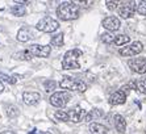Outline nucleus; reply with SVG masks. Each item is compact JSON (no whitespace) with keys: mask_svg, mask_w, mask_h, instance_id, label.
<instances>
[{"mask_svg":"<svg viewBox=\"0 0 146 134\" xmlns=\"http://www.w3.org/2000/svg\"><path fill=\"white\" fill-rule=\"evenodd\" d=\"M86 114L87 112L84 109H82L80 107H75L72 109H68V111H58L55 112V118L59 121H70V122H75L78 124L80 121H84Z\"/></svg>","mask_w":146,"mask_h":134,"instance_id":"nucleus-1","label":"nucleus"},{"mask_svg":"<svg viewBox=\"0 0 146 134\" xmlns=\"http://www.w3.org/2000/svg\"><path fill=\"white\" fill-rule=\"evenodd\" d=\"M57 16L65 21L75 20L79 16V5L74 1H63L58 5Z\"/></svg>","mask_w":146,"mask_h":134,"instance_id":"nucleus-2","label":"nucleus"},{"mask_svg":"<svg viewBox=\"0 0 146 134\" xmlns=\"http://www.w3.org/2000/svg\"><path fill=\"white\" fill-rule=\"evenodd\" d=\"M83 55V51L79 49H72V50L66 51L65 57L62 59V68L63 70H78L80 68L79 58Z\"/></svg>","mask_w":146,"mask_h":134,"instance_id":"nucleus-3","label":"nucleus"},{"mask_svg":"<svg viewBox=\"0 0 146 134\" xmlns=\"http://www.w3.org/2000/svg\"><path fill=\"white\" fill-rule=\"evenodd\" d=\"M59 86L63 90H68V91H75V92H84L87 90V84L83 80L75 79L71 76H65L62 78V80L59 82Z\"/></svg>","mask_w":146,"mask_h":134,"instance_id":"nucleus-4","label":"nucleus"},{"mask_svg":"<svg viewBox=\"0 0 146 134\" xmlns=\"http://www.w3.org/2000/svg\"><path fill=\"white\" fill-rule=\"evenodd\" d=\"M36 28H37L40 32H44V33H53V32H55V30L59 28V23H58L57 20H54V19L46 16L38 21Z\"/></svg>","mask_w":146,"mask_h":134,"instance_id":"nucleus-5","label":"nucleus"},{"mask_svg":"<svg viewBox=\"0 0 146 134\" xmlns=\"http://www.w3.org/2000/svg\"><path fill=\"white\" fill-rule=\"evenodd\" d=\"M50 104L55 108H63L68 104V101L71 100V95L66 92V91H61V92H55L50 96Z\"/></svg>","mask_w":146,"mask_h":134,"instance_id":"nucleus-6","label":"nucleus"},{"mask_svg":"<svg viewBox=\"0 0 146 134\" xmlns=\"http://www.w3.org/2000/svg\"><path fill=\"white\" fill-rule=\"evenodd\" d=\"M129 86H125L122 87L121 90L116 91L115 94H112L109 96V104L111 105H121L126 101V95L129 92Z\"/></svg>","mask_w":146,"mask_h":134,"instance_id":"nucleus-7","label":"nucleus"},{"mask_svg":"<svg viewBox=\"0 0 146 134\" xmlns=\"http://www.w3.org/2000/svg\"><path fill=\"white\" fill-rule=\"evenodd\" d=\"M142 49H143L142 44H141L139 41H136V42H133L132 45L121 47L119 50V53H120V55H122V57H134V55L141 53Z\"/></svg>","mask_w":146,"mask_h":134,"instance_id":"nucleus-8","label":"nucleus"},{"mask_svg":"<svg viewBox=\"0 0 146 134\" xmlns=\"http://www.w3.org/2000/svg\"><path fill=\"white\" fill-rule=\"evenodd\" d=\"M137 3L136 1H124L121 3V5L119 7V15L122 19H129L134 15V12L137 11Z\"/></svg>","mask_w":146,"mask_h":134,"instance_id":"nucleus-9","label":"nucleus"},{"mask_svg":"<svg viewBox=\"0 0 146 134\" xmlns=\"http://www.w3.org/2000/svg\"><path fill=\"white\" fill-rule=\"evenodd\" d=\"M28 51L33 55V57H40V58H48L50 55L51 47L48 45H31L28 47Z\"/></svg>","mask_w":146,"mask_h":134,"instance_id":"nucleus-10","label":"nucleus"},{"mask_svg":"<svg viewBox=\"0 0 146 134\" xmlns=\"http://www.w3.org/2000/svg\"><path fill=\"white\" fill-rule=\"evenodd\" d=\"M128 66L137 74H145L146 72V58H133L128 62Z\"/></svg>","mask_w":146,"mask_h":134,"instance_id":"nucleus-11","label":"nucleus"},{"mask_svg":"<svg viewBox=\"0 0 146 134\" xmlns=\"http://www.w3.org/2000/svg\"><path fill=\"white\" fill-rule=\"evenodd\" d=\"M103 27L109 32H116L120 29V20L115 16H108L103 20Z\"/></svg>","mask_w":146,"mask_h":134,"instance_id":"nucleus-12","label":"nucleus"},{"mask_svg":"<svg viewBox=\"0 0 146 134\" xmlns=\"http://www.w3.org/2000/svg\"><path fill=\"white\" fill-rule=\"evenodd\" d=\"M23 100L27 105H36L41 100V95L38 92H24Z\"/></svg>","mask_w":146,"mask_h":134,"instance_id":"nucleus-13","label":"nucleus"},{"mask_svg":"<svg viewBox=\"0 0 146 134\" xmlns=\"http://www.w3.org/2000/svg\"><path fill=\"white\" fill-rule=\"evenodd\" d=\"M113 125H115V129L119 133H125L126 122H125V118L122 117L121 114H115L113 116Z\"/></svg>","mask_w":146,"mask_h":134,"instance_id":"nucleus-14","label":"nucleus"},{"mask_svg":"<svg viewBox=\"0 0 146 134\" xmlns=\"http://www.w3.org/2000/svg\"><path fill=\"white\" fill-rule=\"evenodd\" d=\"M90 131L91 134H108V127L98 122H92L90 124Z\"/></svg>","mask_w":146,"mask_h":134,"instance_id":"nucleus-15","label":"nucleus"},{"mask_svg":"<svg viewBox=\"0 0 146 134\" xmlns=\"http://www.w3.org/2000/svg\"><path fill=\"white\" fill-rule=\"evenodd\" d=\"M32 38V32L28 28H21L17 33V40L20 42H28Z\"/></svg>","mask_w":146,"mask_h":134,"instance_id":"nucleus-16","label":"nucleus"},{"mask_svg":"<svg viewBox=\"0 0 146 134\" xmlns=\"http://www.w3.org/2000/svg\"><path fill=\"white\" fill-rule=\"evenodd\" d=\"M21 79L20 75H13V76H8V75L0 72V82H5V83H9V84H16L17 80Z\"/></svg>","mask_w":146,"mask_h":134,"instance_id":"nucleus-17","label":"nucleus"},{"mask_svg":"<svg viewBox=\"0 0 146 134\" xmlns=\"http://www.w3.org/2000/svg\"><path fill=\"white\" fill-rule=\"evenodd\" d=\"M103 117V112L100 109H92L91 112L86 114L84 121H92V120H98V118Z\"/></svg>","mask_w":146,"mask_h":134,"instance_id":"nucleus-18","label":"nucleus"},{"mask_svg":"<svg viewBox=\"0 0 146 134\" xmlns=\"http://www.w3.org/2000/svg\"><path fill=\"white\" fill-rule=\"evenodd\" d=\"M13 58H15V59H21V60H31L32 58H33V55H32V54L28 51V49H27V50L15 53L13 54Z\"/></svg>","mask_w":146,"mask_h":134,"instance_id":"nucleus-19","label":"nucleus"},{"mask_svg":"<svg viewBox=\"0 0 146 134\" xmlns=\"http://www.w3.org/2000/svg\"><path fill=\"white\" fill-rule=\"evenodd\" d=\"M11 13L13 15V16L21 17V16H25L27 9H25L24 5H13V7L11 8Z\"/></svg>","mask_w":146,"mask_h":134,"instance_id":"nucleus-20","label":"nucleus"},{"mask_svg":"<svg viewBox=\"0 0 146 134\" xmlns=\"http://www.w3.org/2000/svg\"><path fill=\"white\" fill-rule=\"evenodd\" d=\"M129 41H130V38L126 34H119V36L115 37V45H117V46H125Z\"/></svg>","mask_w":146,"mask_h":134,"instance_id":"nucleus-21","label":"nucleus"},{"mask_svg":"<svg viewBox=\"0 0 146 134\" xmlns=\"http://www.w3.org/2000/svg\"><path fill=\"white\" fill-rule=\"evenodd\" d=\"M50 44L55 47L63 46V33H58V34H55L54 37H51Z\"/></svg>","mask_w":146,"mask_h":134,"instance_id":"nucleus-22","label":"nucleus"},{"mask_svg":"<svg viewBox=\"0 0 146 134\" xmlns=\"http://www.w3.org/2000/svg\"><path fill=\"white\" fill-rule=\"evenodd\" d=\"M136 88L141 94H146V78H141L136 82Z\"/></svg>","mask_w":146,"mask_h":134,"instance_id":"nucleus-23","label":"nucleus"},{"mask_svg":"<svg viewBox=\"0 0 146 134\" xmlns=\"http://www.w3.org/2000/svg\"><path fill=\"white\" fill-rule=\"evenodd\" d=\"M115 37L116 36H113L112 33H104L102 36V41L104 44H113L115 42Z\"/></svg>","mask_w":146,"mask_h":134,"instance_id":"nucleus-24","label":"nucleus"},{"mask_svg":"<svg viewBox=\"0 0 146 134\" xmlns=\"http://www.w3.org/2000/svg\"><path fill=\"white\" fill-rule=\"evenodd\" d=\"M7 114H8V117H11V118L17 117V116H19V108L15 107V105H9V107H8V111H7Z\"/></svg>","mask_w":146,"mask_h":134,"instance_id":"nucleus-25","label":"nucleus"},{"mask_svg":"<svg viewBox=\"0 0 146 134\" xmlns=\"http://www.w3.org/2000/svg\"><path fill=\"white\" fill-rule=\"evenodd\" d=\"M137 12L142 16H146V1H138L137 3Z\"/></svg>","mask_w":146,"mask_h":134,"instance_id":"nucleus-26","label":"nucleus"},{"mask_svg":"<svg viewBox=\"0 0 146 134\" xmlns=\"http://www.w3.org/2000/svg\"><path fill=\"white\" fill-rule=\"evenodd\" d=\"M44 87L46 91H53L55 87H57V83H55L54 80H46L44 83Z\"/></svg>","mask_w":146,"mask_h":134,"instance_id":"nucleus-27","label":"nucleus"},{"mask_svg":"<svg viewBox=\"0 0 146 134\" xmlns=\"http://www.w3.org/2000/svg\"><path fill=\"white\" fill-rule=\"evenodd\" d=\"M106 4H107V8H108L109 11H115L120 3H117V1H111V0H107Z\"/></svg>","mask_w":146,"mask_h":134,"instance_id":"nucleus-28","label":"nucleus"},{"mask_svg":"<svg viewBox=\"0 0 146 134\" xmlns=\"http://www.w3.org/2000/svg\"><path fill=\"white\" fill-rule=\"evenodd\" d=\"M29 134H51V133H49V131H38L37 129H33Z\"/></svg>","mask_w":146,"mask_h":134,"instance_id":"nucleus-29","label":"nucleus"},{"mask_svg":"<svg viewBox=\"0 0 146 134\" xmlns=\"http://www.w3.org/2000/svg\"><path fill=\"white\" fill-rule=\"evenodd\" d=\"M3 91H4V86H3V83L0 82V92H3Z\"/></svg>","mask_w":146,"mask_h":134,"instance_id":"nucleus-30","label":"nucleus"},{"mask_svg":"<svg viewBox=\"0 0 146 134\" xmlns=\"http://www.w3.org/2000/svg\"><path fill=\"white\" fill-rule=\"evenodd\" d=\"M0 134H16V133H13V131H3V133H0Z\"/></svg>","mask_w":146,"mask_h":134,"instance_id":"nucleus-31","label":"nucleus"}]
</instances>
